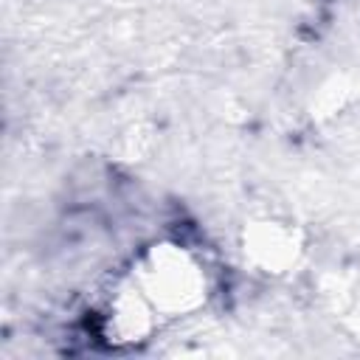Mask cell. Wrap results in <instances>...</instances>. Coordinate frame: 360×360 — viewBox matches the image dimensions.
I'll return each mask as SVG.
<instances>
[{"instance_id": "cell-3", "label": "cell", "mask_w": 360, "mask_h": 360, "mask_svg": "<svg viewBox=\"0 0 360 360\" xmlns=\"http://www.w3.org/2000/svg\"><path fill=\"white\" fill-rule=\"evenodd\" d=\"M352 329H354V335H357V340H360V309L352 315Z\"/></svg>"}, {"instance_id": "cell-1", "label": "cell", "mask_w": 360, "mask_h": 360, "mask_svg": "<svg viewBox=\"0 0 360 360\" xmlns=\"http://www.w3.org/2000/svg\"><path fill=\"white\" fill-rule=\"evenodd\" d=\"M124 281L135 290L158 323L191 315L208 301V273L202 262L186 245L172 239L143 248Z\"/></svg>"}, {"instance_id": "cell-2", "label": "cell", "mask_w": 360, "mask_h": 360, "mask_svg": "<svg viewBox=\"0 0 360 360\" xmlns=\"http://www.w3.org/2000/svg\"><path fill=\"white\" fill-rule=\"evenodd\" d=\"M245 250L267 270H284L290 262H295V239H292V231H284V225H276V222H262L256 225L248 239H245Z\"/></svg>"}]
</instances>
